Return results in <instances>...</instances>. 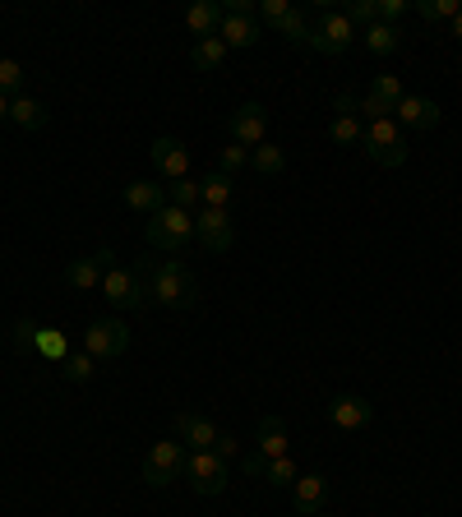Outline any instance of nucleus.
<instances>
[{"label": "nucleus", "instance_id": "f8f14e48", "mask_svg": "<svg viewBox=\"0 0 462 517\" xmlns=\"http://www.w3.org/2000/svg\"><path fill=\"white\" fill-rule=\"evenodd\" d=\"M402 102V84L398 74H375V84H370V93L361 97V116L365 121H384V116H393Z\"/></svg>", "mask_w": 462, "mask_h": 517}, {"label": "nucleus", "instance_id": "f3484780", "mask_svg": "<svg viewBox=\"0 0 462 517\" xmlns=\"http://www.w3.org/2000/svg\"><path fill=\"white\" fill-rule=\"evenodd\" d=\"M218 434H222L218 425L208 421V416H199V411H176V439L190 444V453H195V448H213Z\"/></svg>", "mask_w": 462, "mask_h": 517}, {"label": "nucleus", "instance_id": "20e7f679", "mask_svg": "<svg viewBox=\"0 0 462 517\" xmlns=\"http://www.w3.org/2000/svg\"><path fill=\"white\" fill-rule=\"evenodd\" d=\"M361 144H365V153H370V162H379V167H402V162H407V139H402V125L393 121V116L365 121Z\"/></svg>", "mask_w": 462, "mask_h": 517}, {"label": "nucleus", "instance_id": "ddd939ff", "mask_svg": "<svg viewBox=\"0 0 462 517\" xmlns=\"http://www.w3.org/2000/svg\"><path fill=\"white\" fill-rule=\"evenodd\" d=\"M393 121H398L402 130H435V125L444 121V111H439V102H435V97L402 93L398 111H393Z\"/></svg>", "mask_w": 462, "mask_h": 517}, {"label": "nucleus", "instance_id": "5701e85b", "mask_svg": "<svg viewBox=\"0 0 462 517\" xmlns=\"http://www.w3.org/2000/svg\"><path fill=\"white\" fill-rule=\"evenodd\" d=\"M10 121L19 125V130H42L47 125V107L37 102V97H10Z\"/></svg>", "mask_w": 462, "mask_h": 517}, {"label": "nucleus", "instance_id": "473e14b6", "mask_svg": "<svg viewBox=\"0 0 462 517\" xmlns=\"http://www.w3.org/2000/svg\"><path fill=\"white\" fill-rule=\"evenodd\" d=\"M37 356H51V361H65V356H70V347H65V337L56 333V328H42V333H37Z\"/></svg>", "mask_w": 462, "mask_h": 517}, {"label": "nucleus", "instance_id": "1a4fd4ad", "mask_svg": "<svg viewBox=\"0 0 462 517\" xmlns=\"http://www.w3.org/2000/svg\"><path fill=\"white\" fill-rule=\"evenodd\" d=\"M185 481L195 485V494H222L227 490V462L213 448H195L185 457Z\"/></svg>", "mask_w": 462, "mask_h": 517}, {"label": "nucleus", "instance_id": "b1692460", "mask_svg": "<svg viewBox=\"0 0 462 517\" xmlns=\"http://www.w3.org/2000/svg\"><path fill=\"white\" fill-rule=\"evenodd\" d=\"M231 176H222V171H208L204 181H199V199H204V208H231Z\"/></svg>", "mask_w": 462, "mask_h": 517}, {"label": "nucleus", "instance_id": "dca6fc26", "mask_svg": "<svg viewBox=\"0 0 462 517\" xmlns=\"http://www.w3.org/2000/svg\"><path fill=\"white\" fill-rule=\"evenodd\" d=\"M111 259H116V254H111V245H102V250L93 254V259H74V264L65 268V282H70L74 291H93V287L102 282V277H107Z\"/></svg>", "mask_w": 462, "mask_h": 517}, {"label": "nucleus", "instance_id": "c85d7f7f", "mask_svg": "<svg viewBox=\"0 0 462 517\" xmlns=\"http://www.w3.org/2000/svg\"><path fill=\"white\" fill-rule=\"evenodd\" d=\"M278 33L292 42V47H310V24H305V10H287L282 14V24H278Z\"/></svg>", "mask_w": 462, "mask_h": 517}, {"label": "nucleus", "instance_id": "f257e3e1", "mask_svg": "<svg viewBox=\"0 0 462 517\" xmlns=\"http://www.w3.org/2000/svg\"><path fill=\"white\" fill-rule=\"evenodd\" d=\"M148 287H153L158 305H167V310H195V301H199V282L181 259H162V264H153Z\"/></svg>", "mask_w": 462, "mask_h": 517}, {"label": "nucleus", "instance_id": "37998d69", "mask_svg": "<svg viewBox=\"0 0 462 517\" xmlns=\"http://www.w3.org/2000/svg\"><path fill=\"white\" fill-rule=\"evenodd\" d=\"M0 121H10V97L0 93Z\"/></svg>", "mask_w": 462, "mask_h": 517}, {"label": "nucleus", "instance_id": "412c9836", "mask_svg": "<svg viewBox=\"0 0 462 517\" xmlns=\"http://www.w3.org/2000/svg\"><path fill=\"white\" fill-rule=\"evenodd\" d=\"M125 204L134 208V213H158V208H167V190H162L158 181H130L125 185Z\"/></svg>", "mask_w": 462, "mask_h": 517}, {"label": "nucleus", "instance_id": "a18cd8bd", "mask_svg": "<svg viewBox=\"0 0 462 517\" xmlns=\"http://www.w3.org/2000/svg\"><path fill=\"white\" fill-rule=\"evenodd\" d=\"M310 517H324V513H310Z\"/></svg>", "mask_w": 462, "mask_h": 517}, {"label": "nucleus", "instance_id": "a211bd4d", "mask_svg": "<svg viewBox=\"0 0 462 517\" xmlns=\"http://www.w3.org/2000/svg\"><path fill=\"white\" fill-rule=\"evenodd\" d=\"M324 494H329V481H324L319 471H301V476H296V485H292L296 513H301V517L319 513V508H324Z\"/></svg>", "mask_w": 462, "mask_h": 517}, {"label": "nucleus", "instance_id": "a19ab883", "mask_svg": "<svg viewBox=\"0 0 462 517\" xmlns=\"http://www.w3.org/2000/svg\"><path fill=\"white\" fill-rule=\"evenodd\" d=\"M213 453H218L222 462H231V457H236V439H231V434H218V444H213Z\"/></svg>", "mask_w": 462, "mask_h": 517}, {"label": "nucleus", "instance_id": "4c0bfd02", "mask_svg": "<svg viewBox=\"0 0 462 517\" xmlns=\"http://www.w3.org/2000/svg\"><path fill=\"white\" fill-rule=\"evenodd\" d=\"M292 10L287 0H259V24H268V28H278L282 24V14Z\"/></svg>", "mask_w": 462, "mask_h": 517}, {"label": "nucleus", "instance_id": "39448f33", "mask_svg": "<svg viewBox=\"0 0 462 517\" xmlns=\"http://www.w3.org/2000/svg\"><path fill=\"white\" fill-rule=\"evenodd\" d=\"M259 5H250V0H231V5H222V28L218 37L231 47H255L259 37H264V24L255 19Z\"/></svg>", "mask_w": 462, "mask_h": 517}, {"label": "nucleus", "instance_id": "9d476101", "mask_svg": "<svg viewBox=\"0 0 462 517\" xmlns=\"http://www.w3.org/2000/svg\"><path fill=\"white\" fill-rule=\"evenodd\" d=\"M195 241L208 254H227L236 241V227H231V208H199L195 213Z\"/></svg>", "mask_w": 462, "mask_h": 517}, {"label": "nucleus", "instance_id": "393cba45", "mask_svg": "<svg viewBox=\"0 0 462 517\" xmlns=\"http://www.w3.org/2000/svg\"><path fill=\"white\" fill-rule=\"evenodd\" d=\"M361 37H365V51H370V56H393V51H398V42H402V28L370 24Z\"/></svg>", "mask_w": 462, "mask_h": 517}, {"label": "nucleus", "instance_id": "7ed1b4c3", "mask_svg": "<svg viewBox=\"0 0 462 517\" xmlns=\"http://www.w3.org/2000/svg\"><path fill=\"white\" fill-rule=\"evenodd\" d=\"M190 241H195V213H185V208H176V204L153 213V222H148V245H153V250L181 254Z\"/></svg>", "mask_w": 462, "mask_h": 517}, {"label": "nucleus", "instance_id": "2f4dec72", "mask_svg": "<svg viewBox=\"0 0 462 517\" xmlns=\"http://www.w3.org/2000/svg\"><path fill=\"white\" fill-rule=\"evenodd\" d=\"M264 476H268V485H296L301 467H296V457L287 453V457H273V462L264 467Z\"/></svg>", "mask_w": 462, "mask_h": 517}, {"label": "nucleus", "instance_id": "4be33fe9", "mask_svg": "<svg viewBox=\"0 0 462 517\" xmlns=\"http://www.w3.org/2000/svg\"><path fill=\"white\" fill-rule=\"evenodd\" d=\"M222 61H227V42H222V37H204V42L190 47V65H195L199 74L222 70Z\"/></svg>", "mask_w": 462, "mask_h": 517}, {"label": "nucleus", "instance_id": "6e6552de", "mask_svg": "<svg viewBox=\"0 0 462 517\" xmlns=\"http://www.w3.org/2000/svg\"><path fill=\"white\" fill-rule=\"evenodd\" d=\"M84 351L93 361H121L125 351H130V328L121 319H98V324H88L84 333Z\"/></svg>", "mask_w": 462, "mask_h": 517}, {"label": "nucleus", "instance_id": "72a5a7b5", "mask_svg": "<svg viewBox=\"0 0 462 517\" xmlns=\"http://www.w3.org/2000/svg\"><path fill=\"white\" fill-rule=\"evenodd\" d=\"M19 88H24V65H19V61H5V56H0V93H5V97H19Z\"/></svg>", "mask_w": 462, "mask_h": 517}, {"label": "nucleus", "instance_id": "c03bdc74", "mask_svg": "<svg viewBox=\"0 0 462 517\" xmlns=\"http://www.w3.org/2000/svg\"><path fill=\"white\" fill-rule=\"evenodd\" d=\"M453 37L462 42V10H458V19H453Z\"/></svg>", "mask_w": 462, "mask_h": 517}, {"label": "nucleus", "instance_id": "0eeeda50", "mask_svg": "<svg viewBox=\"0 0 462 517\" xmlns=\"http://www.w3.org/2000/svg\"><path fill=\"white\" fill-rule=\"evenodd\" d=\"M352 42H356V24L342 10H324L315 24H310V47L324 51V56H342Z\"/></svg>", "mask_w": 462, "mask_h": 517}, {"label": "nucleus", "instance_id": "6ab92c4d", "mask_svg": "<svg viewBox=\"0 0 462 517\" xmlns=\"http://www.w3.org/2000/svg\"><path fill=\"white\" fill-rule=\"evenodd\" d=\"M185 28L195 33V42H204V37H218V28H222V5H218V0H195V5L185 10Z\"/></svg>", "mask_w": 462, "mask_h": 517}, {"label": "nucleus", "instance_id": "f03ea898", "mask_svg": "<svg viewBox=\"0 0 462 517\" xmlns=\"http://www.w3.org/2000/svg\"><path fill=\"white\" fill-rule=\"evenodd\" d=\"M148 277H153V259H144L139 268H107L102 291H107V301L116 305V310H144L148 296H153Z\"/></svg>", "mask_w": 462, "mask_h": 517}, {"label": "nucleus", "instance_id": "423d86ee", "mask_svg": "<svg viewBox=\"0 0 462 517\" xmlns=\"http://www.w3.org/2000/svg\"><path fill=\"white\" fill-rule=\"evenodd\" d=\"M185 444L181 439H158V444L148 448L144 457V481L153 485V490H162V485H171L176 476H185Z\"/></svg>", "mask_w": 462, "mask_h": 517}, {"label": "nucleus", "instance_id": "c756f323", "mask_svg": "<svg viewBox=\"0 0 462 517\" xmlns=\"http://www.w3.org/2000/svg\"><path fill=\"white\" fill-rule=\"evenodd\" d=\"M458 10H462V0H416V14L421 19H430V24H444V19H458Z\"/></svg>", "mask_w": 462, "mask_h": 517}, {"label": "nucleus", "instance_id": "4468645a", "mask_svg": "<svg viewBox=\"0 0 462 517\" xmlns=\"http://www.w3.org/2000/svg\"><path fill=\"white\" fill-rule=\"evenodd\" d=\"M153 167H158V176H167V181H185V176H190V148H185L181 139H171V134H158V139H153Z\"/></svg>", "mask_w": 462, "mask_h": 517}, {"label": "nucleus", "instance_id": "e433bc0d", "mask_svg": "<svg viewBox=\"0 0 462 517\" xmlns=\"http://www.w3.org/2000/svg\"><path fill=\"white\" fill-rule=\"evenodd\" d=\"M37 333H42V328H37L33 319H19V324H14V347H19V351H37Z\"/></svg>", "mask_w": 462, "mask_h": 517}, {"label": "nucleus", "instance_id": "aec40b11", "mask_svg": "<svg viewBox=\"0 0 462 517\" xmlns=\"http://www.w3.org/2000/svg\"><path fill=\"white\" fill-rule=\"evenodd\" d=\"M255 439H259V453H264L268 462L292 453V444H287V421H282V416H264V421L255 425Z\"/></svg>", "mask_w": 462, "mask_h": 517}, {"label": "nucleus", "instance_id": "f704fd0d", "mask_svg": "<svg viewBox=\"0 0 462 517\" xmlns=\"http://www.w3.org/2000/svg\"><path fill=\"white\" fill-rule=\"evenodd\" d=\"M241 167H250V148L227 144V148H222V157H218V171H222V176H236Z\"/></svg>", "mask_w": 462, "mask_h": 517}, {"label": "nucleus", "instance_id": "c9c22d12", "mask_svg": "<svg viewBox=\"0 0 462 517\" xmlns=\"http://www.w3.org/2000/svg\"><path fill=\"white\" fill-rule=\"evenodd\" d=\"M342 14H347L352 24H365V28H370V24H379V0H352V5H347Z\"/></svg>", "mask_w": 462, "mask_h": 517}, {"label": "nucleus", "instance_id": "58836bf2", "mask_svg": "<svg viewBox=\"0 0 462 517\" xmlns=\"http://www.w3.org/2000/svg\"><path fill=\"white\" fill-rule=\"evenodd\" d=\"M402 14H407V0H379V24L398 28V24H402Z\"/></svg>", "mask_w": 462, "mask_h": 517}, {"label": "nucleus", "instance_id": "ea45409f", "mask_svg": "<svg viewBox=\"0 0 462 517\" xmlns=\"http://www.w3.org/2000/svg\"><path fill=\"white\" fill-rule=\"evenodd\" d=\"M333 107H338V116H361V102H356V93H347V88L338 93V102H333Z\"/></svg>", "mask_w": 462, "mask_h": 517}, {"label": "nucleus", "instance_id": "bb28decb", "mask_svg": "<svg viewBox=\"0 0 462 517\" xmlns=\"http://www.w3.org/2000/svg\"><path fill=\"white\" fill-rule=\"evenodd\" d=\"M167 204H176V208H185V213H199L204 208V199H199V181H171L167 185Z\"/></svg>", "mask_w": 462, "mask_h": 517}, {"label": "nucleus", "instance_id": "a878e982", "mask_svg": "<svg viewBox=\"0 0 462 517\" xmlns=\"http://www.w3.org/2000/svg\"><path fill=\"white\" fill-rule=\"evenodd\" d=\"M250 167H255L259 176H282V171H287V157H282L278 144H259V148H250Z\"/></svg>", "mask_w": 462, "mask_h": 517}, {"label": "nucleus", "instance_id": "79ce46f5", "mask_svg": "<svg viewBox=\"0 0 462 517\" xmlns=\"http://www.w3.org/2000/svg\"><path fill=\"white\" fill-rule=\"evenodd\" d=\"M264 467H268V457H264V453L245 457V471H250V476H264Z\"/></svg>", "mask_w": 462, "mask_h": 517}, {"label": "nucleus", "instance_id": "cd10ccee", "mask_svg": "<svg viewBox=\"0 0 462 517\" xmlns=\"http://www.w3.org/2000/svg\"><path fill=\"white\" fill-rule=\"evenodd\" d=\"M361 134H365V125H361V116H333V125H329V139L338 148H352V144H361Z\"/></svg>", "mask_w": 462, "mask_h": 517}, {"label": "nucleus", "instance_id": "2eb2a0df", "mask_svg": "<svg viewBox=\"0 0 462 517\" xmlns=\"http://www.w3.org/2000/svg\"><path fill=\"white\" fill-rule=\"evenodd\" d=\"M370 416H375V407H370L361 393H338L329 402V421L338 425V430H365Z\"/></svg>", "mask_w": 462, "mask_h": 517}, {"label": "nucleus", "instance_id": "9b49d317", "mask_svg": "<svg viewBox=\"0 0 462 517\" xmlns=\"http://www.w3.org/2000/svg\"><path fill=\"white\" fill-rule=\"evenodd\" d=\"M231 144H241V148L268 144V111H264V102H245L241 111H231Z\"/></svg>", "mask_w": 462, "mask_h": 517}, {"label": "nucleus", "instance_id": "7c9ffc66", "mask_svg": "<svg viewBox=\"0 0 462 517\" xmlns=\"http://www.w3.org/2000/svg\"><path fill=\"white\" fill-rule=\"evenodd\" d=\"M93 356H88V351H70V356H65L61 361V374L65 379H70V384H88V379H93Z\"/></svg>", "mask_w": 462, "mask_h": 517}]
</instances>
